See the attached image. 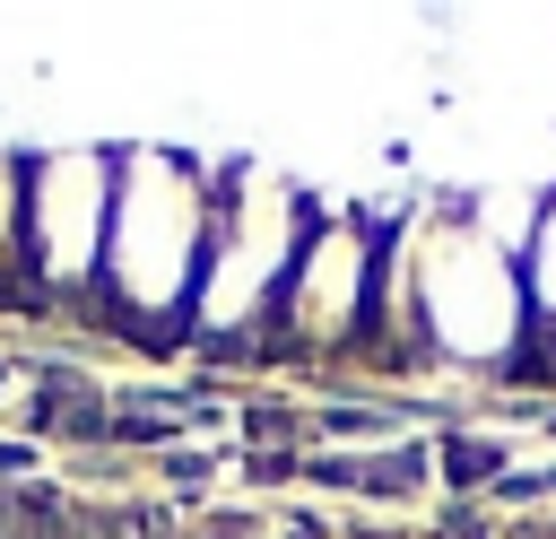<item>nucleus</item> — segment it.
<instances>
[{
    "label": "nucleus",
    "mask_w": 556,
    "mask_h": 539,
    "mask_svg": "<svg viewBox=\"0 0 556 539\" xmlns=\"http://www.w3.org/2000/svg\"><path fill=\"white\" fill-rule=\"evenodd\" d=\"M113 235H104V296L122 322H191L208 270V183L182 156H113Z\"/></svg>",
    "instance_id": "nucleus-1"
},
{
    "label": "nucleus",
    "mask_w": 556,
    "mask_h": 539,
    "mask_svg": "<svg viewBox=\"0 0 556 539\" xmlns=\"http://www.w3.org/2000/svg\"><path fill=\"white\" fill-rule=\"evenodd\" d=\"M104 235H113V156L96 148L26 156V270L52 296H87L104 278Z\"/></svg>",
    "instance_id": "nucleus-2"
},
{
    "label": "nucleus",
    "mask_w": 556,
    "mask_h": 539,
    "mask_svg": "<svg viewBox=\"0 0 556 539\" xmlns=\"http://www.w3.org/2000/svg\"><path fill=\"white\" fill-rule=\"evenodd\" d=\"M374 243H365V226H313V243H304V261H295V278H287V296H278V322H287V339L295 348H356L365 339V322H374Z\"/></svg>",
    "instance_id": "nucleus-3"
},
{
    "label": "nucleus",
    "mask_w": 556,
    "mask_h": 539,
    "mask_svg": "<svg viewBox=\"0 0 556 539\" xmlns=\"http://www.w3.org/2000/svg\"><path fill=\"white\" fill-rule=\"evenodd\" d=\"M43 426H52V435H70V443H104V435H113L104 383H87V374H61V365H43Z\"/></svg>",
    "instance_id": "nucleus-4"
},
{
    "label": "nucleus",
    "mask_w": 556,
    "mask_h": 539,
    "mask_svg": "<svg viewBox=\"0 0 556 539\" xmlns=\"http://www.w3.org/2000/svg\"><path fill=\"white\" fill-rule=\"evenodd\" d=\"M504 461H513L504 435H452V443H443V478H452V487H495Z\"/></svg>",
    "instance_id": "nucleus-5"
},
{
    "label": "nucleus",
    "mask_w": 556,
    "mask_h": 539,
    "mask_svg": "<svg viewBox=\"0 0 556 539\" xmlns=\"http://www.w3.org/2000/svg\"><path fill=\"white\" fill-rule=\"evenodd\" d=\"M521 296H530V313H556V200H547V209H539V226H530Z\"/></svg>",
    "instance_id": "nucleus-6"
},
{
    "label": "nucleus",
    "mask_w": 556,
    "mask_h": 539,
    "mask_svg": "<svg viewBox=\"0 0 556 539\" xmlns=\"http://www.w3.org/2000/svg\"><path fill=\"white\" fill-rule=\"evenodd\" d=\"M208 469H217V461H208V452H191V443H174V452H165V478H182V487H191V478H208Z\"/></svg>",
    "instance_id": "nucleus-7"
},
{
    "label": "nucleus",
    "mask_w": 556,
    "mask_h": 539,
    "mask_svg": "<svg viewBox=\"0 0 556 539\" xmlns=\"http://www.w3.org/2000/svg\"><path fill=\"white\" fill-rule=\"evenodd\" d=\"M35 469V443H0V478H26Z\"/></svg>",
    "instance_id": "nucleus-8"
}]
</instances>
